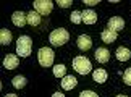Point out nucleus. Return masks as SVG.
<instances>
[{"label":"nucleus","mask_w":131,"mask_h":97,"mask_svg":"<svg viewBox=\"0 0 131 97\" xmlns=\"http://www.w3.org/2000/svg\"><path fill=\"white\" fill-rule=\"evenodd\" d=\"M32 52V39L29 36H19L16 39V55L26 58Z\"/></svg>","instance_id":"f257e3e1"},{"label":"nucleus","mask_w":131,"mask_h":97,"mask_svg":"<svg viewBox=\"0 0 131 97\" xmlns=\"http://www.w3.org/2000/svg\"><path fill=\"white\" fill-rule=\"evenodd\" d=\"M68 39H70V33L65 28L53 29V31L50 33V36H49V40H50V44H52L53 47H62V45H65L68 42Z\"/></svg>","instance_id":"f03ea898"},{"label":"nucleus","mask_w":131,"mask_h":97,"mask_svg":"<svg viewBox=\"0 0 131 97\" xmlns=\"http://www.w3.org/2000/svg\"><path fill=\"white\" fill-rule=\"evenodd\" d=\"M73 68L76 73L79 74H88L92 71V63H91V60L83 57V55H79V57H74L73 58Z\"/></svg>","instance_id":"7ed1b4c3"},{"label":"nucleus","mask_w":131,"mask_h":97,"mask_svg":"<svg viewBox=\"0 0 131 97\" xmlns=\"http://www.w3.org/2000/svg\"><path fill=\"white\" fill-rule=\"evenodd\" d=\"M37 60L39 63H41V66H44V68H49V66L53 65V60H55V53L53 50L50 47H41L37 52Z\"/></svg>","instance_id":"20e7f679"},{"label":"nucleus","mask_w":131,"mask_h":97,"mask_svg":"<svg viewBox=\"0 0 131 97\" xmlns=\"http://www.w3.org/2000/svg\"><path fill=\"white\" fill-rule=\"evenodd\" d=\"M32 7L36 8V12L41 15V16H47V15H50V12H52L53 3L50 2V0H36V2L32 3Z\"/></svg>","instance_id":"39448f33"},{"label":"nucleus","mask_w":131,"mask_h":97,"mask_svg":"<svg viewBox=\"0 0 131 97\" xmlns=\"http://www.w3.org/2000/svg\"><path fill=\"white\" fill-rule=\"evenodd\" d=\"M125 28V19L122 16H112L107 21V29L108 31H113V33H118Z\"/></svg>","instance_id":"423d86ee"},{"label":"nucleus","mask_w":131,"mask_h":97,"mask_svg":"<svg viewBox=\"0 0 131 97\" xmlns=\"http://www.w3.org/2000/svg\"><path fill=\"white\" fill-rule=\"evenodd\" d=\"M76 45L79 50H83V52H86V50H89L91 47H92V39H91L89 34H81L76 40Z\"/></svg>","instance_id":"0eeeda50"},{"label":"nucleus","mask_w":131,"mask_h":97,"mask_svg":"<svg viewBox=\"0 0 131 97\" xmlns=\"http://www.w3.org/2000/svg\"><path fill=\"white\" fill-rule=\"evenodd\" d=\"M18 65H19L18 55H15V53L5 55V58H3V68H7V70H15Z\"/></svg>","instance_id":"6e6552de"},{"label":"nucleus","mask_w":131,"mask_h":97,"mask_svg":"<svg viewBox=\"0 0 131 97\" xmlns=\"http://www.w3.org/2000/svg\"><path fill=\"white\" fill-rule=\"evenodd\" d=\"M12 23L18 28H23V26H26V23H28V16L23 12H15L12 15Z\"/></svg>","instance_id":"1a4fd4ad"},{"label":"nucleus","mask_w":131,"mask_h":97,"mask_svg":"<svg viewBox=\"0 0 131 97\" xmlns=\"http://www.w3.org/2000/svg\"><path fill=\"white\" fill-rule=\"evenodd\" d=\"M81 15H83V23H86V24H95L97 23V13H95L94 10H91V8L83 10Z\"/></svg>","instance_id":"9d476101"},{"label":"nucleus","mask_w":131,"mask_h":97,"mask_svg":"<svg viewBox=\"0 0 131 97\" xmlns=\"http://www.w3.org/2000/svg\"><path fill=\"white\" fill-rule=\"evenodd\" d=\"M95 60H97L99 63H107L110 60V50L105 49V47H100L95 50Z\"/></svg>","instance_id":"9b49d317"},{"label":"nucleus","mask_w":131,"mask_h":97,"mask_svg":"<svg viewBox=\"0 0 131 97\" xmlns=\"http://www.w3.org/2000/svg\"><path fill=\"white\" fill-rule=\"evenodd\" d=\"M78 84V81H76V78L74 76H71V74H67L65 78H62V88L65 89V91H71V89H74V86Z\"/></svg>","instance_id":"f8f14e48"},{"label":"nucleus","mask_w":131,"mask_h":97,"mask_svg":"<svg viewBox=\"0 0 131 97\" xmlns=\"http://www.w3.org/2000/svg\"><path fill=\"white\" fill-rule=\"evenodd\" d=\"M108 78V74H107V71L102 70V68H97V70H94L92 71V79L95 81V83H99V84H102L105 83Z\"/></svg>","instance_id":"ddd939ff"},{"label":"nucleus","mask_w":131,"mask_h":97,"mask_svg":"<svg viewBox=\"0 0 131 97\" xmlns=\"http://www.w3.org/2000/svg\"><path fill=\"white\" fill-rule=\"evenodd\" d=\"M117 58L120 62H128L131 58V50L128 47H118L117 49Z\"/></svg>","instance_id":"4468645a"},{"label":"nucleus","mask_w":131,"mask_h":97,"mask_svg":"<svg viewBox=\"0 0 131 97\" xmlns=\"http://www.w3.org/2000/svg\"><path fill=\"white\" fill-rule=\"evenodd\" d=\"M12 39H13V36H12V33H10V29H7V28L0 29V44L2 45H8L10 42H12Z\"/></svg>","instance_id":"2eb2a0df"},{"label":"nucleus","mask_w":131,"mask_h":97,"mask_svg":"<svg viewBox=\"0 0 131 97\" xmlns=\"http://www.w3.org/2000/svg\"><path fill=\"white\" fill-rule=\"evenodd\" d=\"M117 36L118 33H113V31H108V29H105V31H102V34H100V37H102V40L105 44H112L117 40Z\"/></svg>","instance_id":"dca6fc26"},{"label":"nucleus","mask_w":131,"mask_h":97,"mask_svg":"<svg viewBox=\"0 0 131 97\" xmlns=\"http://www.w3.org/2000/svg\"><path fill=\"white\" fill-rule=\"evenodd\" d=\"M39 23H41V15H39L36 10L28 12V24H31V26H37Z\"/></svg>","instance_id":"f3484780"},{"label":"nucleus","mask_w":131,"mask_h":97,"mask_svg":"<svg viewBox=\"0 0 131 97\" xmlns=\"http://www.w3.org/2000/svg\"><path fill=\"white\" fill-rule=\"evenodd\" d=\"M26 78H24V76H21V74H18V76H15V78L12 79V84L15 86V88L16 89H23L24 86H26Z\"/></svg>","instance_id":"a211bd4d"},{"label":"nucleus","mask_w":131,"mask_h":97,"mask_svg":"<svg viewBox=\"0 0 131 97\" xmlns=\"http://www.w3.org/2000/svg\"><path fill=\"white\" fill-rule=\"evenodd\" d=\"M53 76L55 78H65L67 76V66L65 65H55L53 66Z\"/></svg>","instance_id":"6ab92c4d"},{"label":"nucleus","mask_w":131,"mask_h":97,"mask_svg":"<svg viewBox=\"0 0 131 97\" xmlns=\"http://www.w3.org/2000/svg\"><path fill=\"white\" fill-rule=\"evenodd\" d=\"M70 19H71V23H74V24H79V23H83V15H81V12L74 10V12L71 13V16H70Z\"/></svg>","instance_id":"aec40b11"},{"label":"nucleus","mask_w":131,"mask_h":97,"mask_svg":"<svg viewBox=\"0 0 131 97\" xmlns=\"http://www.w3.org/2000/svg\"><path fill=\"white\" fill-rule=\"evenodd\" d=\"M123 83L126 84V86H131V68H128L123 73Z\"/></svg>","instance_id":"412c9836"},{"label":"nucleus","mask_w":131,"mask_h":97,"mask_svg":"<svg viewBox=\"0 0 131 97\" xmlns=\"http://www.w3.org/2000/svg\"><path fill=\"white\" fill-rule=\"evenodd\" d=\"M57 5L62 7V8H68V7L73 5V2H71V0H57Z\"/></svg>","instance_id":"4be33fe9"},{"label":"nucleus","mask_w":131,"mask_h":97,"mask_svg":"<svg viewBox=\"0 0 131 97\" xmlns=\"http://www.w3.org/2000/svg\"><path fill=\"white\" fill-rule=\"evenodd\" d=\"M79 97H99V95L95 94L94 91H83V92L79 94Z\"/></svg>","instance_id":"5701e85b"},{"label":"nucleus","mask_w":131,"mask_h":97,"mask_svg":"<svg viewBox=\"0 0 131 97\" xmlns=\"http://www.w3.org/2000/svg\"><path fill=\"white\" fill-rule=\"evenodd\" d=\"M99 3V0H84V5L86 7H95Z\"/></svg>","instance_id":"b1692460"},{"label":"nucleus","mask_w":131,"mask_h":97,"mask_svg":"<svg viewBox=\"0 0 131 97\" xmlns=\"http://www.w3.org/2000/svg\"><path fill=\"white\" fill-rule=\"evenodd\" d=\"M52 97H65V95H63L62 92H53V94H52Z\"/></svg>","instance_id":"393cba45"},{"label":"nucleus","mask_w":131,"mask_h":97,"mask_svg":"<svg viewBox=\"0 0 131 97\" xmlns=\"http://www.w3.org/2000/svg\"><path fill=\"white\" fill-rule=\"evenodd\" d=\"M5 97H18V95H15V94H7Z\"/></svg>","instance_id":"a878e982"},{"label":"nucleus","mask_w":131,"mask_h":97,"mask_svg":"<svg viewBox=\"0 0 131 97\" xmlns=\"http://www.w3.org/2000/svg\"><path fill=\"white\" fill-rule=\"evenodd\" d=\"M115 97H128V95H122V94H120V95H115Z\"/></svg>","instance_id":"bb28decb"}]
</instances>
